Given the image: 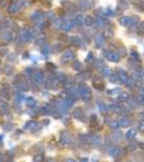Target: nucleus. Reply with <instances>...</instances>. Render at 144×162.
Returning <instances> with one entry per match:
<instances>
[{
	"label": "nucleus",
	"mask_w": 144,
	"mask_h": 162,
	"mask_svg": "<svg viewBox=\"0 0 144 162\" xmlns=\"http://www.w3.org/2000/svg\"><path fill=\"white\" fill-rule=\"evenodd\" d=\"M76 92H77L84 101L90 99L91 96H92V91H91V89L88 87V85H84V84H81L78 88H76Z\"/></svg>",
	"instance_id": "f257e3e1"
},
{
	"label": "nucleus",
	"mask_w": 144,
	"mask_h": 162,
	"mask_svg": "<svg viewBox=\"0 0 144 162\" xmlns=\"http://www.w3.org/2000/svg\"><path fill=\"white\" fill-rule=\"evenodd\" d=\"M18 36H20V38H21V40L23 43L30 41V40L35 37L34 36V30L29 29V28H27V27H24V28H22V29L20 30Z\"/></svg>",
	"instance_id": "f03ea898"
},
{
	"label": "nucleus",
	"mask_w": 144,
	"mask_h": 162,
	"mask_svg": "<svg viewBox=\"0 0 144 162\" xmlns=\"http://www.w3.org/2000/svg\"><path fill=\"white\" fill-rule=\"evenodd\" d=\"M13 37H14V35L11 30H3L2 33L0 34V41L3 42V45H7V43L13 41Z\"/></svg>",
	"instance_id": "7ed1b4c3"
},
{
	"label": "nucleus",
	"mask_w": 144,
	"mask_h": 162,
	"mask_svg": "<svg viewBox=\"0 0 144 162\" xmlns=\"http://www.w3.org/2000/svg\"><path fill=\"white\" fill-rule=\"evenodd\" d=\"M137 23V18H132V16H121L119 18V24L121 26L125 27H129V26H133V25Z\"/></svg>",
	"instance_id": "20e7f679"
},
{
	"label": "nucleus",
	"mask_w": 144,
	"mask_h": 162,
	"mask_svg": "<svg viewBox=\"0 0 144 162\" xmlns=\"http://www.w3.org/2000/svg\"><path fill=\"white\" fill-rule=\"evenodd\" d=\"M74 60H75V53H74V51H72V50H66V51L62 54V56H61V61H62L63 63H68V62Z\"/></svg>",
	"instance_id": "39448f33"
},
{
	"label": "nucleus",
	"mask_w": 144,
	"mask_h": 162,
	"mask_svg": "<svg viewBox=\"0 0 144 162\" xmlns=\"http://www.w3.org/2000/svg\"><path fill=\"white\" fill-rule=\"evenodd\" d=\"M43 18H45V13L40 10H36L30 14V21L35 22V23H39Z\"/></svg>",
	"instance_id": "423d86ee"
},
{
	"label": "nucleus",
	"mask_w": 144,
	"mask_h": 162,
	"mask_svg": "<svg viewBox=\"0 0 144 162\" xmlns=\"http://www.w3.org/2000/svg\"><path fill=\"white\" fill-rule=\"evenodd\" d=\"M7 11H8L9 14L14 15V14H18V13L21 11V8L18 7V2H11L7 7Z\"/></svg>",
	"instance_id": "0eeeda50"
},
{
	"label": "nucleus",
	"mask_w": 144,
	"mask_h": 162,
	"mask_svg": "<svg viewBox=\"0 0 144 162\" xmlns=\"http://www.w3.org/2000/svg\"><path fill=\"white\" fill-rule=\"evenodd\" d=\"M116 75L118 76V79H119L120 83H126L127 80L129 79V76L127 74L126 70H123V68H118L117 69V74Z\"/></svg>",
	"instance_id": "6e6552de"
},
{
	"label": "nucleus",
	"mask_w": 144,
	"mask_h": 162,
	"mask_svg": "<svg viewBox=\"0 0 144 162\" xmlns=\"http://www.w3.org/2000/svg\"><path fill=\"white\" fill-rule=\"evenodd\" d=\"M105 40H106V38L104 37L103 34L96 35V37H94V43H96V48H103L105 45Z\"/></svg>",
	"instance_id": "1a4fd4ad"
},
{
	"label": "nucleus",
	"mask_w": 144,
	"mask_h": 162,
	"mask_svg": "<svg viewBox=\"0 0 144 162\" xmlns=\"http://www.w3.org/2000/svg\"><path fill=\"white\" fill-rule=\"evenodd\" d=\"M68 42L73 47H76V48H80L81 45H82V40L79 36H72L68 38Z\"/></svg>",
	"instance_id": "9d476101"
},
{
	"label": "nucleus",
	"mask_w": 144,
	"mask_h": 162,
	"mask_svg": "<svg viewBox=\"0 0 144 162\" xmlns=\"http://www.w3.org/2000/svg\"><path fill=\"white\" fill-rule=\"evenodd\" d=\"M33 80L36 84H42L45 82V74L42 72H36L33 75Z\"/></svg>",
	"instance_id": "9b49d317"
},
{
	"label": "nucleus",
	"mask_w": 144,
	"mask_h": 162,
	"mask_svg": "<svg viewBox=\"0 0 144 162\" xmlns=\"http://www.w3.org/2000/svg\"><path fill=\"white\" fill-rule=\"evenodd\" d=\"M77 7L81 11H88V10L91 9V2L89 0H78Z\"/></svg>",
	"instance_id": "f8f14e48"
},
{
	"label": "nucleus",
	"mask_w": 144,
	"mask_h": 162,
	"mask_svg": "<svg viewBox=\"0 0 144 162\" xmlns=\"http://www.w3.org/2000/svg\"><path fill=\"white\" fill-rule=\"evenodd\" d=\"M74 27H75V24H74V22L72 20H66L65 22H63V24H62V29L66 33H68V31H72L74 29Z\"/></svg>",
	"instance_id": "ddd939ff"
},
{
	"label": "nucleus",
	"mask_w": 144,
	"mask_h": 162,
	"mask_svg": "<svg viewBox=\"0 0 144 162\" xmlns=\"http://www.w3.org/2000/svg\"><path fill=\"white\" fill-rule=\"evenodd\" d=\"M94 27L96 28H104L106 25H107V22H106V20L103 18H98L96 16V18H94Z\"/></svg>",
	"instance_id": "4468645a"
},
{
	"label": "nucleus",
	"mask_w": 144,
	"mask_h": 162,
	"mask_svg": "<svg viewBox=\"0 0 144 162\" xmlns=\"http://www.w3.org/2000/svg\"><path fill=\"white\" fill-rule=\"evenodd\" d=\"M84 15L82 14H77L75 15L74 18V24H75V27H78V28H81L84 26Z\"/></svg>",
	"instance_id": "2eb2a0df"
},
{
	"label": "nucleus",
	"mask_w": 144,
	"mask_h": 162,
	"mask_svg": "<svg viewBox=\"0 0 144 162\" xmlns=\"http://www.w3.org/2000/svg\"><path fill=\"white\" fill-rule=\"evenodd\" d=\"M94 24V18L91 15H84V27H92Z\"/></svg>",
	"instance_id": "dca6fc26"
},
{
	"label": "nucleus",
	"mask_w": 144,
	"mask_h": 162,
	"mask_svg": "<svg viewBox=\"0 0 144 162\" xmlns=\"http://www.w3.org/2000/svg\"><path fill=\"white\" fill-rule=\"evenodd\" d=\"M90 77H91V74L89 72H81L80 74H78V75L76 76V80L84 81V80H87V79H89Z\"/></svg>",
	"instance_id": "f3484780"
},
{
	"label": "nucleus",
	"mask_w": 144,
	"mask_h": 162,
	"mask_svg": "<svg viewBox=\"0 0 144 162\" xmlns=\"http://www.w3.org/2000/svg\"><path fill=\"white\" fill-rule=\"evenodd\" d=\"M72 142V138H71V135L67 132H64L61 136V143L63 145H68L69 143Z\"/></svg>",
	"instance_id": "a211bd4d"
},
{
	"label": "nucleus",
	"mask_w": 144,
	"mask_h": 162,
	"mask_svg": "<svg viewBox=\"0 0 144 162\" xmlns=\"http://www.w3.org/2000/svg\"><path fill=\"white\" fill-rule=\"evenodd\" d=\"M93 66L96 67L98 70H100V72H102L103 69L105 68V63L103 60H96L94 61V63H93Z\"/></svg>",
	"instance_id": "6ab92c4d"
},
{
	"label": "nucleus",
	"mask_w": 144,
	"mask_h": 162,
	"mask_svg": "<svg viewBox=\"0 0 144 162\" xmlns=\"http://www.w3.org/2000/svg\"><path fill=\"white\" fill-rule=\"evenodd\" d=\"M109 62H113V63H117L118 61H119V55L117 53H115V52H109V54L107 55L106 57Z\"/></svg>",
	"instance_id": "aec40b11"
},
{
	"label": "nucleus",
	"mask_w": 144,
	"mask_h": 162,
	"mask_svg": "<svg viewBox=\"0 0 144 162\" xmlns=\"http://www.w3.org/2000/svg\"><path fill=\"white\" fill-rule=\"evenodd\" d=\"M72 67L74 70H76V72H82V69H84V65H82V63L79 62V61H77V60L74 61Z\"/></svg>",
	"instance_id": "412c9836"
},
{
	"label": "nucleus",
	"mask_w": 144,
	"mask_h": 162,
	"mask_svg": "<svg viewBox=\"0 0 144 162\" xmlns=\"http://www.w3.org/2000/svg\"><path fill=\"white\" fill-rule=\"evenodd\" d=\"M51 53V47L49 45H43L41 47V54L43 56H48Z\"/></svg>",
	"instance_id": "4be33fe9"
},
{
	"label": "nucleus",
	"mask_w": 144,
	"mask_h": 162,
	"mask_svg": "<svg viewBox=\"0 0 144 162\" xmlns=\"http://www.w3.org/2000/svg\"><path fill=\"white\" fill-rule=\"evenodd\" d=\"M0 111L3 115L9 114V105L6 102H0Z\"/></svg>",
	"instance_id": "5701e85b"
},
{
	"label": "nucleus",
	"mask_w": 144,
	"mask_h": 162,
	"mask_svg": "<svg viewBox=\"0 0 144 162\" xmlns=\"http://www.w3.org/2000/svg\"><path fill=\"white\" fill-rule=\"evenodd\" d=\"M45 18L48 20V21L53 22L54 20H57V15H55V12L54 11H48V12L45 13Z\"/></svg>",
	"instance_id": "b1692460"
},
{
	"label": "nucleus",
	"mask_w": 144,
	"mask_h": 162,
	"mask_svg": "<svg viewBox=\"0 0 144 162\" xmlns=\"http://www.w3.org/2000/svg\"><path fill=\"white\" fill-rule=\"evenodd\" d=\"M3 72H4L7 76H11L13 74V66L10 65V64H6L4 67H3Z\"/></svg>",
	"instance_id": "393cba45"
},
{
	"label": "nucleus",
	"mask_w": 144,
	"mask_h": 162,
	"mask_svg": "<svg viewBox=\"0 0 144 162\" xmlns=\"http://www.w3.org/2000/svg\"><path fill=\"white\" fill-rule=\"evenodd\" d=\"M55 78H57V80L59 81V82H62V83H64V82L67 81V77H66V75L64 72H57Z\"/></svg>",
	"instance_id": "a878e982"
},
{
	"label": "nucleus",
	"mask_w": 144,
	"mask_h": 162,
	"mask_svg": "<svg viewBox=\"0 0 144 162\" xmlns=\"http://www.w3.org/2000/svg\"><path fill=\"white\" fill-rule=\"evenodd\" d=\"M84 116V114L82 112V109H81V108H77V109H75V111H74V117H75L76 119L81 120Z\"/></svg>",
	"instance_id": "bb28decb"
},
{
	"label": "nucleus",
	"mask_w": 144,
	"mask_h": 162,
	"mask_svg": "<svg viewBox=\"0 0 144 162\" xmlns=\"http://www.w3.org/2000/svg\"><path fill=\"white\" fill-rule=\"evenodd\" d=\"M26 104H27L28 107L34 108V107H36L37 101H36V99H34V97H28V99H26Z\"/></svg>",
	"instance_id": "cd10ccee"
},
{
	"label": "nucleus",
	"mask_w": 144,
	"mask_h": 162,
	"mask_svg": "<svg viewBox=\"0 0 144 162\" xmlns=\"http://www.w3.org/2000/svg\"><path fill=\"white\" fill-rule=\"evenodd\" d=\"M63 4H64V6H66L65 8H64V9L67 10V11H71V12L75 11L76 6L74 4V3H72V2H63Z\"/></svg>",
	"instance_id": "c85d7f7f"
},
{
	"label": "nucleus",
	"mask_w": 144,
	"mask_h": 162,
	"mask_svg": "<svg viewBox=\"0 0 144 162\" xmlns=\"http://www.w3.org/2000/svg\"><path fill=\"white\" fill-rule=\"evenodd\" d=\"M62 24H63V22L61 21L60 18H57V20H54L53 22H52V25H53V27L55 28V29H62Z\"/></svg>",
	"instance_id": "c756f323"
},
{
	"label": "nucleus",
	"mask_w": 144,
	"mask_h": 162,
	"mask_svg": "<svg viewBox=\"0 0 144 162\" xmlns=\"http://www.w3.org/2000/svg\"><path fill=\"white\" fill-rule=\"evenodd\" d=\"M94 61H96V58H94L93 53H92V52H89V54L86 56V63H87V64H93V63H94Z\"/></svg>",
	"instance_id": "7c9ffc66"
},
{
	"label": "nucleus",
	"mask_w": 144,
	"mask_h": 162,
	"mask_svg": "<svg viewBox=\"0 0 144 162\" xmlns=\"http://www.w3.org/2000/svg\"><path fill=\"white\" fill-rule=\"evenodd\" d=\"M18 4L22 10V9H25V8H27V7L29 6V2H28V0H18Z\"/></svg>",
	"instance_id": "2f4dec72"
},
{
	"label": "nucleus",
	"mask_w": 144,
	"mask_h": 162,
	"mask_svg": "<svg viewBox=\"0 0 144 162\" xmlns=\"http://www.w3.org/2000/svg\"><path fill=\"white\" fill-rule=\"evenodd\" d=\"M118 99H119L120 102H126L127 99H129V95H128V93H126V92H120L119 96H118Z\"/></svg>",
	"instance_id": "473e14b6"
},
{
	"label": "nucleus",
	"mask_w": 144,
	"mask_h": 162,
	"mask_svg": "<svg viewBox=\"0 0 144 162\" xmlns=\"http://www.w3.org/2000/svg\"><path fill=\"white\" fill-rule=\"evenodd\" d=\"M130 120L129 119H127V118H123V119H121V120H120V126H123V128H127V126H130Z\"/></svg>",
	"instance_id": "72a5a7b5"
},
{
	"label": "nucleus",
	"mask_w": 144,
	"mask_h": 162,
	"mask_svg": "<svg viewBox=\"0 0 144 162\" xmlns=\"http://www.w3.org/2000/svg\"><path fill=\"white\" fill-rule=\"evenodd\" d=\"M135 134H137V131H135L134 129H132V130H129V131H128V133H127L126 136L128 139H132V138L135 136Z\"/></svg>",
	"instance_id": "f704fd0d"
},
{
	"label": "nucleus",
	"mask_w": 144,
	"mask_h": 162,
	"mask_svg": "<svg viewBox=\"0 0 144 162\" xmlns=\"http://www.w3.org/2000/svg\"><path fill=\"white\" fill-rule=\"evenodd\" d=\"M36 45H46V38L45 37H43V38H42V36H40L39 38H37L36 39Z\"/></svg>",
	"instance_id": "c9c22d12"
},
{
	"label": "nucleus",
	"mask_w": 144,
	"mask_h": 162,
	"mask_svg": "<svg viewBox=\"0 0 144 162\" xmlns=\"http://www.w3.org/2000/svg\"><path fill=\"white\" fill-rule=\"evenodd\" d=\"M102 75L105 76V77H109V76L112 75V69L108 68V67H105L102 70Z\"/></svg>",
	"instance_id": "e433bc0d"
},
{
	"label": "nucleus",
	"mask_w": 144,
	"mask_h": 162,
	"mask_svg": "<svg viewBox=\"0 0 144 162\" xmlns=\"http://www.w3.org/2000/svg\"><path fill=\"white\" fill-rule=\"evenodd\" d=\"M118 151H119V149H118L117 147H112L111 149H109V155H111L112 157H116L118 155Z\"/></svg>",
	"instance_id": "4c0bfd02"
},
{
	"label": "nucleus",
	"mask_w": 144,
	"mask_h": 162,
	"mask_svg": "<svg viewBox=\"0 0 144 162\" xmlns=\"http://www.w3.org/2000/svg\"><path fill=\"white\" fill-rule=\"evenodd\" d=\"M24 74L27 76H33L34 74H35V70H34V68H32V67H27V68H25Z\"/></svg>",
	"instance_id": "58836bf2"
},
{
	"label": "nucleus",
	"mask_w": 144,
	"mask_h": 162,
	"mask_svg": "<svg viewBox=\"0 0 144 162\" xmlns=\"http://www.w3.org/2000/svg\"><path fill=\"white\" fill-rule=\"evenodd\" d=\"M36 126H37V123H36V122H34V121H29V122L27 123L26 126H24V129H26V130L34 129V128H35Z\"/></svg>",
	"instance_id": "ea45409f"
},
{
	"label": "nucleus",
	"mask_w": 144,
	"mask_h": 162,
	"mask_svg": "<svg viewBox=\"0 0 144 162\" xmlns=\"http://www.w3.org/2000/svg\"><path fill=\"white\" fill-rule=\"evenodd\" d=\"M120 92H121V90H120L119 88H116V89H114V90L108 91V94H112V95H119Z\"/></svg>",
	"instance_id": "a19ab883"
},
{
	"label": "nucleus",
	"mask_w": 144,
	"mask_h": 162,
	"mask_svg": "<svg viewBox=\"0 0 144 162\" xmlns=\"http://www.w3.org/2000/svg\"><path fill=\"white\" fill-rule=\"evenodd\" d=\"M109 81L113 82V83H117V82H119L118 76L117 75H111V76H109Z\"/></svg>",
	"instance_id": "79ce46f5"
},
{
	"label": "nucleus",
	"mask_w": 144,
	"mask_h": 162,
	"mask_svg": "<svg viewBox=\"0 0 144 162\" xmlns=\"http://www.w3.org/2000/svg\"><path fill=\"white\" fill-rule=\"evenodd\" d=\"M53 49V53H57V52H60L61 50H62V45H60L59 43H57V45H54L53 47L51 48V50Z\"/></svg>",
	"instance_id": "37998d69"
},
{
	"label": "nucleus",
	"mask_w": 144,
	"mask_h": 162,
	"mask_svg": "<svg viewBox=\"0 0 144 162\" xmlns=\"http://www.w3.org/2000/svg\"><path fill=\"white\" fill-rule=\"evenodd\" d=\"M119 123L117 122V121H111V122H109V126H111L112 129H114V130H116V129H118V128H119Z\"/></svg>",
	"instance_id": "c03bdc74"
},
{
	"label": "nucleus",
	"mask_w": 144,
	"mask_h": 162,
	"mask_svg": "<svg viewBox=\"0 0 144 162\" xmlns=\"http://www.w3.org/2000/svg\"><path fill=\"white\" fill-rule=\"evenodd\" d=\"M105 14H106V18H108V16H112V15L114 14V11H113V9L112 8H105Z\"/></svg>",
	"instance_id": "a18cd8bd"
},
{
	"label": "nucleus",
	"mask_w": 144,
	"mask_h": 162,
	"mask_svg": "<svg viewBox=\"0 0 144 162\" xmlns=\"http://www.w3.org/2000/svg\"><path fill=\"white\" fill-rule=\"evenodd\" d=\"M99 108H100V110L102 111V112H106L107 111L108 108L106 107V105L105 104H103V103H100L99 104Z\"/></svg>",
	"instance_id": "49530a36"
},
{
	"label": "nucleus",
	"mask_w": 144,
	"mask_h": 162,
	"mask_svg": "<svg viewBox=\"0 0 144 162\" xmlns=\"http://www.w3.org/2000/svg\"><path fill=\"white\" fill-rule=\"evenodd\" d=\"M91 141H92V144L96 145L101 142V138H100V136H93V137L91 138Z\"/></svg>",
	"instance_id": "de8ad7c7"
},
{
	"label": "nucleus",
	"mask_w": 144,
	"mask_h": 162,
	"mask_svg": "<svg viewBox=\"0 0 144 162\" xmlns=\"http://www.w3.org/2000/svg\"><path fill=\"white\" fill-rule=\"evenodd\" d=\"M46 67H47L49 70H54V69H55V65H54L53 63H50V62H48V63H47Z\"/></svg>",
	"instance_id": "09e8293b"
},
{
	"label": "nucleus",
	"mask_w": 144,
	"mask_h": 162,
	"mask_svg": "<svg viewBox=\"0 0 144 162\" xmlns=\"http://www.w3.org/2000/svg\"><path fill=\"white\" fill-rule=\"evenodd\" d=\"M113 137H114V141H119V138H121V134L119 132H116L113 134Z\"/></svg>",
	"instance_id": "8fccbe9b"
},
{
	"label": "nucleus",
	"mask_w": 144,
	"mask_h": 162,
	"mask_svg": "<svg viewBox=\"0 0 144 162\" xmlns=\"http://www.w3.org/2000/svg\"><path fill=\"white\" fill-rule=\"evenodd\" d=\"M130 54H131V56L134 58V60H137V61H139V54L137 53L135 51H131L130 52Z\"/></svg>",
	"instance_id": "3c124183"
},
{
	"label": "nucleus",
	"mask_w": 144,
	"mask_h": 162,
	"mask_svg": "<svg viewBox=\"0 0 144 162\" xmlns=\"http://www.w3.org/2000/svg\"><path fill=\"white\" fill-rule=\"evenodd\" d=\"M109 52H111V51H109L108 49H103V50H102V55L104 57H107V55L109 54Z\"/></svg>",
	"instance_id": "603ef678"
},
{
	"label": "nucleus",
	"mask_w": 144,
	"mask_h": 162,
	"mask_svg": "<svg viewBox=\"0 0 144 162\" xmlns=\"http://www.w3.org/2000/svg\"><path fill=\"white\" fill-rule=\"evenodd\" d=\"M8 52H9V51H8V49H7V48L0 49V54H1V55H6Z\"/></svg>",
	"instance_id": "864d4df0"
},
{
	"label": "nucleus",
	"mask_w": 144,
	"mask_h": 162,
	"mask_svg": "<svg viewBox=\"0 0 144 162\" xmlns=\"http://www.w3.org/2000/svg\"><path fill=\"white\" fill-rule=\"evenodd\" d=\"M7 6V0H0V9H2Z\"/></svg>",
	"instance_id": "5fc2aeb1"
},
{
	"label": "nucleus",
	"mask_w": 144,
	"mask_h": 162,
	"mask_svg": "<svg viewBox=\"0 0 144 162\" xmlns=\"http://www.w3.org/2000/svg\"><path fill=\"white\" fill-rule=\"evenodd\" d=\"M34 160H35V162H42V157L41 156H36L35 158H34Z\"/></svg>",
	"instance_id": "6e6d98bb"
},
{
	"label": "nucleus",
	"mask_w": 144,
	"mask_h": 162,
	"mask_svg": "<svg viewBox=\"0 0 144 162\" xmlns=\"http://www.w3.org/2000/svg\"><path fill=\"white\" fill-rule=\"evenodd\" d=\"M28 56H29V53H28V52H25V53L23 54V58H27Z\"/></svg>",
	"instance_id": "4d7b16f0"
},
{
	"label": "nucleus",
	"mask_w": 144,
	"mask_h": 162,
	"mask_svg": "<svg viewBox=\"0 0 144 162\" xmlns=\"http://www.w3.org/2000/svg\"><path fill=\"white\" fill-rule=\"evenodd\" d=\"M66 162H76V161H75V160H73V159H68Z\"/></svg>",
	"instance_id": "13d9d810"
},
{
	"label": "nucleus",
	"mask_w": 144,
	"mask_h": 162,
	"mask_svg": "<svg viewBox=\"0 0 144 162\" xmlns=\"http://www.w3.org/2000/svg\"><path fill=\"white\" fill-rule=\"evenodd\" d=\"M1 18H2V13L0 12V20H1Z\"/></svg>",
	"instance_id": "bf43d9fd"
},
{
	"label": "nucleus",
	"mask_w": 144,
	"mask_h": 162,
	"mask_svg": "<svg viewBox=\"0 0 144 162\" xmlns=\"http://www.w3.org/2000/svg\"><path fill=\"white\" fill-rule=\"evenodd\" d=\"M0 63H1V58H0Z\"/></svg>",
	"instance_id": "052dcab7"
},
{
	"label": "nucleus",
	"mask_w": 144,
	"mask_h": 162,
	"mask_svg": "<svg viewBox=\"0 0 144 162\" xmlns=\"http://www.w3.org/2000/svg\"><path fill=\"white\" fill-rule=\"evenodd\" d=\"M13 1H16V0H13Z\"/></svg>",
	"instance_id": "680f3d73"
},
{
	"label": "nucleus",
	"mask_w": 144,
	"mask_h": 162,
	"mask_svg": "<svg viewBox=\"0 0 144 162\" xmlns=\"http://www.w3.org/2000/svg\"><path fill=\"white\" fill-rule=\"evenodd\" d=\"M0 72H1V70H0Z\"/></svg>",
	"instance_id": "e2e57ef3"
},
{
	"label": "nucleus",
	"mask_w": 144,
	"mask_h": 162,
	"mask_svg": "<svg viewBox=\"0 0 144 162\" xmlns=\"http://www.w3.org/2000/svg\"><path fill=\"white\" fill-rule=\"evenodd\" d=\"M0 156H1V155H0Z\"/></svg>",
	"instance_id": "0e129e2a"
},
{
	"label": "nucleus",
	"mask_w": 144,
	"mask_h": 162,
	"mask_svg": "<svg viewBox=\"0 0 144 162\" xmlns=\"http://www.w3.org/2000/svg\"><path fill=\"white\" fill-rule=\"evenodd\" d=\"M50 1H51V0H50Z\"/></svg>",
	"instance_id": "69168bd1"
}]
</instances>
